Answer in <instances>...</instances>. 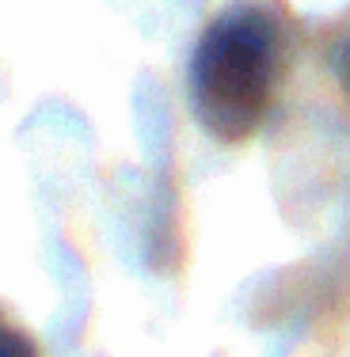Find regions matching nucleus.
I'll return each mask as SVG.
<instances>
[{
    "instance_id": "f03ea898",
    "label": "nucleus",
    "mask_w": 350,
    "mask_h": 357,
    "mask_svg": "<svg viewBox=\"0 0 350 357\" xmlns=\"http://www.w3.org/2000/svg\"><path fill=\"white\" fill-rule=\"evenodd\" d=\"M0 357H38V346L4 316H0Z\"/></svg>"
},
{
    "instance_id": "7ed1b4c3",
    "label": "nucleus",
    "mask_w": 350,
    "mask_h": 357,
    "mask_svg": "<svg viewBox=\"0 0 350 357\" xmlns=\"http://www.w3.org/2000/svg\"><path fill=\"white\" fill-rule=\"evenodd\" d=\"M339 73H343V88L350 91V50L343 54V69H339Z\"/></svg>"
},
{
    "instance_id": "f257e3e1",
    "label": "nucleus",
    "mask_w": 350,
    "mask_h": 357,
    "mask_svg": "<svg viewBox=\"0 0 350 357\" xmlns=\"http://www.w3.org/2000/svg\"><path fill=\"white\" fill-rule=\"evenodd\" d=\"M282 69V27L259 4H233L202 31L191 99L202 130L236 144L263 126Z\"/></svg>"
}]
</instances>
